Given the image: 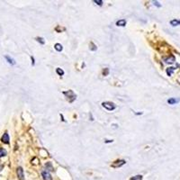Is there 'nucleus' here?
Returning <instances> with one entry per match:
<instances>
[{"label":"nucleus","mask_w":180,"mask_h":180,"mask_svg":"<svg viewBox=\"0 0 180 180\" xmlns=\"http://www.w3.org/2000/svg\"><path fill=\"white\" fill-rule=\"evenodd\" d=\"M63 94L67 97V99L69 100V102L72 103L73 101H74L77 97L76 94H74V92L72 91V90H68V91H63Z\"/></svg>","instance_id":"1"},{"label":"nucleus","mask_w":180,"mask_h":180,"mask_svg":"<svg viewBox=\"0 0 180 180\" xmlns=\"http://www.w3.org/2000/svg\"><path fill=\"white\" fill-rule=\"evenodd\" d=\"M102 105L104 106V107L106 109V110H108V111H113V110H114L115 109V105L114 103H112V102H104L102 104Z\"/></svg>","instance_id":"2"},{"label":"nucleus","mask_w":180,"mask_h":180,"mask_svg":"<svg viewBox=\"0 0 180 180\" xmlns=\"http://www.w3.org/2000/svg\"><path fill=\"white\" fill-rule=\"evenodd\" d=\"M16 173H17V177L19 178V180H24V170L21 167H19L17 169H16Z\"/></svg>","instance_id":"3"},{"label":"nucleus","mask_w":180,"mask_h":180,"mask_svg":"<svg viewBox=\"0 0 180 180\" xmlns=\"http://www.w3.org/2000/svg\"><path fill=\"white\" fill-rule=\"evenodd\" d=\"M125 164V160H122V159H118L116 161H114V163H113V167H122V165Z\"/></svg>","instance_id":"4"},{"label":"nucleus","mask_w":180,"mask_h":180,"mask_svg":"<svg viewBox=\"0 0 180 180\" xmlns=\"http://www.w3.org/2000/svg\"><path fill=\"white\" fill-rule=\"evenodd\" d=\"M42 176L44 180H52V176H50V174L47 171H42Z\"/></svg>","instance_id":"5"},{"label":"nucleus","mask_w":180,"mask_h":180,"mask_svg":"<svg viewBox=\"0 0 180 180\" xmlns=\"http://www.w3.org/2000/svg\"><path fill=\"white\" fill-rule=\"evenodd\" d=\"M1 140H2L4 143H7V144L9 143V135H8L7 132H5L4 133V135L2 136V138H1Z\"/></svg>","instance_id":"6"},{"label":"nucleus","mask_w":180,"mask_h":180,"mask_svg":"<svg viewBox=\"0 0 180 180\" xmlns=\"http://www.w3.org/2000/svg\"><path fill=\"white\" fill-rule=\"evenodd\" d=\"M175 57H174L173 55H170L169 57H167V58H165L164 60H165V62L166 63H173L174 61H175Z\"/></svg>","instance_id":"7"},{"label":"nucleus","mask_w":180,"mask_h":180,"mask_svg":"<svg viewBox=\"0 0 180 180\" xmlns=\"http://www.w3.org/2000/svg\"><path fill=\"white\" fill-rule=\"evenodd\" d=\"M180 101V99H177V98H169L167 100V103L169 105H175L177 103H178Z\"/></svg>","instance_id":"8"},{"label":"nucleus","mask_w":180,"mask_h":180,"mask_svg":"<svg viewBox=\"0 0 180 180\" xmlns=\"http://www.w3.org/2000/svg\"><path fill=\"white\" fill-rule=\"evenodd\" d=\"M5 60H7V62L8 63H10L11 65H15V60H13L11 57H9V56H7V55H5Z\"/></svg>","instance_id":"9"},{"label":"nucleus","mask_w":180,"mask_h":180,"mask_svg":"<svg viewBox=\"0 0 180 180\" xmlns=\"http://www.w3.org/2000/svg\"><path fill=\"white\" fill-rule=\"evenodd\" d=\"M125 24H126V21L123 20V19L116 22V25L117 26H125Z\"/></svg>","instance_id":"10"},{"label":"nucleus","mask_w":180,"mask_h":180,"mask_svg":"<svg viewBox=\"0 0 180 180\" xmlns=\"http://www.w3.org/2000/svg\"><path fill=\"white\" fill-rule=\"evenodd\" d=\"M54 48H55L56 50H57V52H61V50H62V49H63L62 45L60 44V43H56L54 45Z\"/></svg>","instance_id":"11"},{"label":"nucleus","mask_w":180,"mask_h":180,"mask_svg":"<svg viewBox=\"0 0 180 180\" xmlns=\"http://www.w3.org/2000/svg\"><path fill=\"white\" fill-rule=\"evenodd\" d=\"M174 70H175V68H173V67L167 68V76H171L172 73L174 72Z\"/></svg>","instance_id":"12"},{"label":"nucleus","mask_w":180,"mask_h":180,"mask_svg":"<svg viewBox=\"0 0 180 180\" xmlns=\"http://www.w3.org/2000/svg\"><path fill=\"white\" fill-rule=\"evenodd\" d=\"M170 24L172 26H177L178 24H180V20H177V19H174L172 21H170Z\"/></svg>","instance_id":"13"},{"label":"nucleus","mask_w":180,"mask_h":180,"mask_svg":"<svg viewBox=\"0 0 180 180\" xmlns=\"http://www.w3.org/2000/svg\"><path fill=\"white\" fill-rule=\"evenodd\" d=\"M5 155H7V150H5V149H3V148H0V158L4 157Z\"/></svg>","instance_id":"14"},{"label":"nucleus","mask_w":180,"mask_h":180,"mask_svg":"<svg viewBox=\"0 0 180 180\" xmlns=\"http://www.w3.org/2000/svg\"><path fill=\"white\" fill-rule=\"evenodd\" d=\"M56 72H57V74L60 75V76H63L64 75V71L60 69V68H58V69H56Z\"/></svg>","instance_id":"15"},{"label":"nucleus","mask_w":180,"mask_h":180,"mask_svg":"<svg viewBox=\"0 0 180 180\" xmlns=\"http://www.w3.org/2000/svg\"><path fill=\"white\" fill-rule=\"evenodd\" d=\"M36 41L39 42L41 44H44L45 43V41L43 40V38H42V37H37L36 38Z\"/></svg>","instance_id":"16"},{"label":"nucleus","mask_w":180,"mask_h":180,"mask_svg":"<svg viewBox=\"0 0 180 180\" xmlns=\"http://www.w3.org/2000/svg\"><path fill=\"white\" fill-rule=\"evenodd\" d=\"M142 176L138 175V176H135V177H132L131 180H142Z\"/></svg>","instance_id":"17"},{"label":"nucleus","mask_w":180,"mask_h":180,"mask_svg":"<svg viewBox=\"0 0 180 180\" xmlns=\"http://www.w3.org/2000/svg\"><path fill=\"white\" fill-rule=\"evenodd\" d=\"M45 167H46V168H48V170H53V167H52V166L50 163H47Z\"/></svg>","instance_id":"18"},{"label":"nucleus","mask_w":180,"mask_h":180,"mask_svg":"<svg viewBox=\"0 0 180 180\" xmlns=\"http://www.w3.org/2000/svg\"><path fill=\"white\" fill-rule=\"evenodd\" d=\"M90 46H91V47H90V50H97V46H95L93 42H90Z\"/></svg>","instance_id":"19"},{"label":"nucleus","mask_w":180,"mask_h":180,"mask_svg":"<svg viewBox=\"0 0 180 180\" xmlns=\"http://www.w3.org/2000/svg\"><path fill=\"white\" fill-rule=\"evenodd\" d=\"M94 3L98 5H103V1H102V0H94Z\"/></svg>","instance_id":"20"},{"label":"nucleus","mask_w":180,"mask_h":180,"mask_svg":"<svg viewBox=\"0 0 180 180\" xmlns=\"http://www.w3.org/2000/svg\"><path fill=\"white\" fill-rule=\"evenodd\" d=\"M108 73H109V69H105L104 71H103V75H104V76H107V75H108Z\"/></svg>","instance_id":"21"},{"label":"nucleus","mask_w":180,"mask_h":180,"mask_svg":"<svg viewBox=\"0 0 180 180\" xmlns=\"http://www.w3.org/2000/svg\"><path fill=\"white\" fill-rule=\"evenodd\" d=\"M153 4L156 5V7H161V5H159V2H157V1H153Z\"/></svg>","instance_id":"22"},{"label":"nucleus","mask_w":180,"mask_h":180,"mask_svg":"<svg viewBox=\"0 0 180 180\" xmlns=\"http://www.w3.org/2000/svg\"><path fill=\"white\" fill-rule=\"evenodd\" d=\"M32 65H34V59L32 57Z\"/></svg>","instance_id":"23"}]
</instances>
